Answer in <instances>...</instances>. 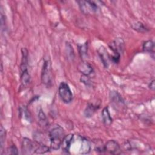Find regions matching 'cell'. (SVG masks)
<instances>
[{
    "instance_id": "1",
    "label": "cell",
    "mask_w": 155,
    "mask_h": 155,
    "mask_svg": "<svg viewBox=\"0 0 155 155\" xmlns=\"http://www.w3.org/2000/svg\"><path fill=\"white\" fill-rule=\"evenodd\" d=\"M65 137L64 130L62 127L57 125L53 128L48 133L50 148L52 150H58L61 145L62 141Z\"/></svg>"
},
{
    "instance_id": "2",
    "label": "cell",
    "mask_w": 155,
    "mask_h": 155,
    "mask_svg": "<svg viewBox=\"0 0 155 155\" xmlns=\"http://www.w3.org/2000/svg\"><path fill=\"white\" fill-rule=\"evenodd\" d=\"M52 68L49 58H45L41 71V81L46 87H50L52 84Z\"/></svg>"
},
{
    "instance_id": "3",
    "label": "cell",
    "mask_w": 155,
    "mask_h": 155,
    "mask_svg": "<svg viewBox=\"0 0 155 155\" xmlns=\"http://www.w3.org/2000/svg\"><path fill=\"white\" fill-rule=\"evenodd\" d=\"M58 93L61 100L65 104L70 103L73 100V94L68 86L65 82L60 84L58 89Z\"/></svg>"
},
{
    "instance_id": "4",
    "label": "cell",
    "mask_w": 155,
    "mask_h": 155,
    "mask_svg": "<svg viewBox=\"0 0 155 155\" xmlns=\"http://www.w3.org/2000/svg\"><path fill=\"white\" fill-rule=\"evenodd\" d=\"M78 3L81 10L85 15L94 13L98 10V6L93 1H79Z\"/></svg>"
},
{
    "instance_id": "5",
    "label": "cell",
    "mask_w": 155,
    "mask_h": 155,
    "mask_svg": "<svg viewBox=\"0 0 155 155\" xmlns=\"http://www.w3.org/2000/svg\"><path fill=\"white\" fill-rule=\"evenodd\" d=\"M38 142L35 143L28 138H24L22 143V151L24 154H35L38 146Z\"/></svg>"
},
{
    "instance_id": "6",
    "label": "cell",
    "mask_w": 155,
    "mask_h": 155,
    "mask_svg": "<svg viewBox=\"0 0 155 155\" xmlns=\"http://www.w3.org/2000/svg\"><path fill=\"white\" fill-rule=\"evenodd\" d=\"M124 44L123 40L120 38H117L109 44V47L114 53L113 55L120 56V53L123 51L124 47Z\"/></svg>"
},
{
    "instance_id": "7",
    "label": "cell",
    "mask_w": 155,
    "mask_h": 155,
    "mask_svg": "<svg viewBox=\"0 0 155 155\" xmlns=\"http://www.w3.org/2000/svg\"><path fill=\"white\" fill-rule=\"evenodd\" d=\"M110 99L114 107L116 109L125 107L124 101L120 94L117 91H111L110 92Z\"/></svg>"
},
{
    "instance_id": "8",
    "label": "cell",
    "mask_w": 155,
    "mask_h": 155,
    "mask_svg": "<svg viewBox=\"0 0 155 155\" xmlns=\"http://www.w3.org/2000/svg\"><path fill=\"white\" fill-rule=\"evenodd\" d=\"M105 152H107L111 154H118L120 153V148L118 143L114 140H108L104 145Z\"/></svg>"
},
{
    "instance_id": "9",
    "label": "cell",
    "mask_w": 155,
    "mask_h": 155,
    "mask_svg": "<svg viewBox=\"0 0 155 155\" xmlns=\"http://www.w3.org/2000/svg\"><path fill=\"white\" fill-rule=\"evenodd\" d=\"M97 51H98L99 56L101 59V61L102 62L103 65H104L105 67L107 68L109 65V61L110 59V58L109 54H108V52L106 48L103 46H101L98 48Z\"/></svg>"
},
{
    "instance_id": "10",
    "label": "cell",
    "mask_w": 155,
    "mask_h": 155,
    "mask_svg": "<svg viewBox=\"0 0 155 155\" xmlns=\"http://www.w3.org/2000/svg\"><path fill=\"white\" fill-rule=\"evenodd\" d=\"M78 70L82 73L83 75L90 76L93 73V68L90 64L86 62H82L80 63L78 66Z\"/></svg>"
},
{
    "instance_id": "11",
    "label": "cell",
    "mask_w": 155,
    "mask_h": 155,
    "mask_svg": "<svg viewBox=\"0 0 155 155\" xmlns=\"http://www.w3.org/2000/svg\"><path fill=\"white\" fill-rule=\"evenodd\" d=\"M73 139H74V135L73 134H69L67 136H65V137H64L62 141L61 145L63 151L66 153L69 152Z\"/></svg>"
},
{
    "instance_id": "12",
    "label": "cell",
    "mask_w": 155,
    "mask_h": 155,
    "mask_svg": "<svg viewBox=\"0 0 155 155\" xmlns=\"http://www.w3.org/2000/svg\"><path fill=\"white\" fill-rule=\"evenodd\" d=\"M81 144L80 148V153L81 154H87L91 150V144L88 140L85 137H80Z\"/></svg>"
},
{
    "instance_id": "13",
    "label": "cell",
    "mask_w": 155,
    "mask_h": 155,
    "mask_svg": "<svg viewBox=\"0 0 155 155\" xmlns=\"http://www.w3.org/2000/svg\"><path fill=\"white\" fill-rule=\"evenodd\" d=\"M101 116H102V121L105 125H110L111 124L113 120L110 116L108 107H105L102 110Z\"/></svg>"
},
{
    "instance_id": "14",
    "label": "cell",
    "mask_w": 155,
    "mask_h": 155,
    "mask_svg": "<svg viewBox=\"0 0 155 155\" xmlns=\"http://www.w3.org/2000/svg\"><path fill=\"white\" fill-rule=\"evenodd\" d=\"M97 105H94L93 104H89L87 107H86L85 111H84V114L86 117H91L93 116L94 113L96 112V111L98 108Z\"/></svg>"
},
{
    "instance_id": "15",
    "label": "cell",
    "mask_w": 155,
    "mask_h": 155,
    "mask_svg": "<svg viewBox=\"0 0 155 155\" xmlns=\"http://www.w3.org/2000/svg\"><path fill=\"white\" fill-rule=\"evenodd\" d=\"M79 54L82 59H85L87 56L88 52V43L85 42L82 44H79L78 45Z\"/></svg>"
},
{
    "instance_id": "16",
    "label": "cell",
    "mask_w": 155,
    "mask_h": 155,
    "mask_svg": "<svg viewBox=\"0 0 155 155\" xmlns=\"http://www.w3.org/2000/svg\"><path fill=\"white\" fill-rule=\"evenodd\" d=\"M132 28L134 30L140 33H146L148 31V28H147V27L145 26L143 24H142L140 22H137L133 24L132 25Z\"/></svg>"
},
{
    "instance_id": "17",
    "label": "cell",
    "mask_w": 155,
    "mask_h": 155,
    "mask_svg": "<svg viewBox=\"0 0 155 155\" xmlns=\"http://www.w3.org/2000/svg\"><path fill=\"white\" fill-rule=\"evenodd\" d=\"M154 44L151 40L145 41L143 44V50L149 53H154Z\"/></svg>"
},
{
    "instance_id": "18",
    "label": "cell",
    "mask_w": 155,
    "mask_h": 155,
    "mask_svg": "<svg viewBox=\"0 0 155 155\" xmlns=\"http://www.w3.org/2000/svg\"><path fill=\"white\" fill-rule=\"evenodd\" d=\"M21 81L23 85H27L29 84L30 81V76L28 70L21 72Z\"/></svg>"
},
{
    "instance_id": "19",
    "label": "cell",
    "mask_w": 155,
    "mask_h": 155,
    "mask_svg": "<svg viewBox=\"0 0 155 155\" xmlns=\"http://www.w3.org/2000/svg\"><path fill=\"white\" fill-rule=\"evenodd\" d=\"M38 119H39V121L41 124L45 125L47 124L46 116L41 108L39 110V111L38 112Z\"/></svg>"
},
{
    "instance_id": "20",
    "label": "cell",
    "mask_w": 155,
    "mask_h": 155,
    "mask_svg": "<svg viewBox=\"0 0 155 155\" xmlns=\"http://www.w3.org/2000/svg\"><path fill=\"white\" fill-rule=\"evenodd\" d=\"M0 143H1V150L2 151L3 145L5 142V136H6V131L5 129L3 128L2 126H1V130H0Z\"/></svg>"
},
{
    "instance_id": "21",
    "label": "cell",
    "mask_w": 155,
    "mask_h": 155,
    "mask_svg": "<svg viewBox=\"0 0 155 155\" xmlns=\"http://www.w3.org/2000/svg\"><path fill=\"white\" fill-rule=\"evenodd\" d=\"M7 154H18V151L16 146L14 145H12L10 147H8L7 150Z\"/></svg>"
},
{
    "instance_id": "22",
    "label": "cell",
    "mask_w": 155,
    "mask_h": 155,
    "mask_svg": "<svg viewBox=\"0 0 155 155\" xmlns=\"http://www.w3.org/2000/svg\"><path fill=\"white\" fill-rule=\"evenodd\" d=\"M81 81L85 84L86 85H88L90 84V79H89V77L87 76H85V75H82L81 76Z\"/></svg>"
},
{
    "instance_id": "23",
    "label": "cell",
    "mask_w": 155,
    "mask_h": 155,
    "mask_svg": "<svg viewBox=\"0 0 155 155\" xmlns=\"http://www.w3.org/2000/svg\"><path fill=\"white\" fill-rule=\"evenodd\" d=\"M154 80L153 79V80H152L150 82V84H149V85H148V87H149V88L151 90H153V91H154V88H155V84H154Z\"/></svg>"
}]
</instances>
